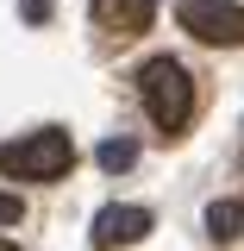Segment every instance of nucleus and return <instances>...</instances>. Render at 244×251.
<instances>
[{"label":"nucleus","instance_id":"0eeeda50","mask_svg":"<svg viewBox=\"0 0 244 251\" xmlns=\"http://www.w3.org/2000/svg\"><path fill=\"white\" fill-rule=\"evenodd\" d=\"M94 157H100V170H113V176H119V170H132V163H138V145H132V138H107Z\"/></svg>","mask_w":244,"mask_h":251},{"label":"nucleus","instance_id":"6e6552de","mask_svg":"<svg viewBox=\"0 0 244 251\" xmlns=\"http://www.w3.org/2000/svg\"><path fill=\"white\" fill-rule=\"evenodd\" d=\"M19 19H25V25H44V19H50V0H19Z\"/></svg>","mask_w":244,"mask_h":251},{"label":"nucleus","instance_id":"39448f33","mask_svg":"<svg viewBox=\"0 0 244 251\" xmlns=\"http://www.w3.org/2000/svg\"><path fill=\"white\" fill-rule=\"evenodd\" d=\"M88 13H94V25L113 31V38H138V31L151 25L156 0H88Z\"/></svg>","mask_w":244,"mask_h":251},{"label":"nucleus","instance_id":"f03ea898","mask_svg":"<svg viewBox=\"0 0 244 251\" xmlns=\"http://www.w3.org/2000/svg\"><path fill=\"white\" fill-rule=\"evenodd\" d=\"M75 163V145L63 126H38L31 138L0 145V176H19V182H63Z\"/></svg>","mask_w":244,"mask_h":251},{"label":"nucleus","instance_id":"9d476101","mask_svg":"<svg viewBox=\"0 0 244 251\" xmlns=\"http://www.w3.org/2000/svg\"><path fill=\"white\" fill-rule=\"evenodd\" d=\"M0 251H19V245H13V239H0Z\"/></svg>","mask_w":244,"mask_h":251},{"label":"nucleus","instance_id":"1a4fd4ad","mask_svg":"<svg viewBox=\"0 0 244 251\" xmlns=\"http://www.w3.org/2000/svg\"><path fill=\"white\" fill-rule=\"evenodd\" d=\"M19 214H25V201H19V195H0V226H13Z\"/></svg>","mask_w":244,"mask_h":251},{"label":"nucleus","instance_id":"f257e3e1","mask_svg":"<svg viewBox=\"0 0 244 251\" xmlns=\"http://www.w3.org/2000/svg\"><path fill=\"white\" fill-rule=\"evenodd\" d=\"M138 94H144V113L156 120V132H182L194 120V75H188L176 57H151L138 69Z\"/></svg>","mask_w":244,"mask_h":251},{"label":"nucleus","instance_id":"7ed1b4c3","mask_svg":"<svg viewBox=\"0 0 244 251\" xmlns=\"http://www.w3.org/2000/svg\"><path fill=\"white\" fill-rule=\"evenodd\" d=\"M176 19H182L188 38H200V44H213V50L244 44V6H232V0H182Z\"/></svg>","mask_w":244,"mask_h":251},{"label":"nucleus","instance_id":"423d86ee","mask_svg":"<svg viewBox=\"0 0 244 251\" xmlns=\"http://www.w3.org/2000/svg\"><path fill=\"white\" fill-rule=\"evenodd\" d=\"M207 232H213L219 245H232L244 232V201H213V207H207Z\"/></svg>","mask_w":244,"mask_h":251},{"label":"nucleus","instance_id":"20e7f679","mask_svg":"<svg viewBox=\"0 0 244 251\" xmlns=\"http://www.w3.org/2000/svg\"><path fill=\"white\" fill-rule=\"evenodd\" d=\"M94 245L100 251H119V245H138L144 232H151V207H132V201H113V207H100L94 214Z\"/></svg>","mask_w":244,"mask_h":251}]
</instances>
